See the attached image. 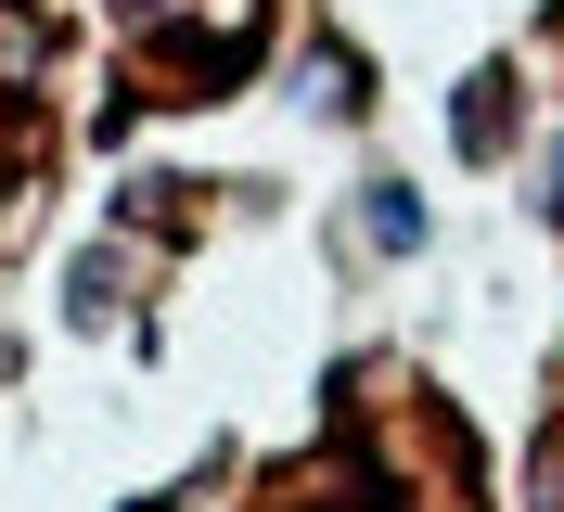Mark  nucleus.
<instances>
[{
    "mask_svg": "<svg viewBox=\"0 0 564 512\" xmlns=\"http://www.w3.org/2000/svg\"><path fill=\"white\" fill-rule=\"evenodd\" d=\"M372 243H423V205L398 193V179H372Z\"/></svg>",
    "mask_w": 564,
    "mask_h": 512,
    "instance_id": "1",
    "label": "nucleus"
},
{
    "mask_svg": "<svg viewBox=\"0 0 564 512\" xmlns=\"http://www.w3.org/2000/svg\"><path fill=\"white\" fill-rule=\"evenodd\" d=\"M141 512H167V500H141Z\"/></svg>",
    "mask_w": 564,
    "mask_h": 512,
    "instance_id": "2",
    "label": "nucleus"
}]
</instances>
